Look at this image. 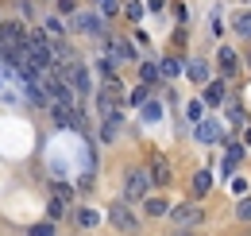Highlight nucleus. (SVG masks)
I'll return each instance as SVG.
<instances>
[{
	"label": "nucleus",
	"instance_id": "obj_1",
	"mask_svg": "<svg viewBox=\"0 0 251 236\" xmlns=\"http://www.w3.org/2000/svg\"><path fill=\"white\" fill-rule=\"evenodd\" d=\"M62 78H66V86H70V89H77L81 97L89 93V70H85L81 62H70V59H66V66H62Z\"/></svg>",
	"mask_w": 251,
	"mask_h": 236
},
{
	"label": "nucleus",
	"instance_id": "obj_2",
	"mask_svg": "<svg viewBox=\"0 0 251 236\" xmlns=\"http://www.w3.org/2000/svg\"><path fill=\"white\" fill-rule=\"evenodd\" d=\"M0 51H4V55L24 51V24H4V28H0Z\"/></svg>",
	"mask_w": 251,
	"mask_h": 236
},
{
	"label": "nucleus",
	"instance_id": "obj_3",
	"mask_svg": "<svg viewBox=\"0 0 251 236\" xmlns=\"http://www.w3.org/2000/svg\"><path fill=\"white\" fill-rule=\"evenodd\" d=\"M127 198H147V190H151V175H143V171H127V182H124Z\"/></svg>",
	"mask_w": 251,
	"mask_h": 236
},
{
	"label": "nucleus",
	"instance_id": "obj_4",
	"mask_svg": "<svg viewBox=\"0 0 251 236\" xmlns=\"http://www.w3.org/2000/svg\"><path fill=\"white\" fill-rule=\"evenodd\" d=\"M112 225H116V229H127V233H131V229H135V213H131V209H127L124 202H116V206H112Z\"/></svg>",
	"mask_w": 251,
	"mask_h": 236
},
{
	"label": "nucleus",
	"instance_id": "obj_5",
	"mask_svg": "<svg viewBox=\"0 0 251 236\" xmlns=\"http://www.w3.org/2000/svg\"><path fill=\"white\" fill-rule=\"evenodd\" d=\"M151 182H158V186L174 182V178H170V163H166V159H155V163H151Z\"/></svg>",
	"mask_w": 251,
	"mask_h": 236
},
{
	"label": "nucleus",
	"instance_id": "obj_6",
	"mask_svg": "<svg viewBox=\"0 0 251 236\" xmlns=\"http://www.w3.org/2000/svg\"><path fill=\"white\" fill-rule=\"evenodd\" d=\"M174 221H178V225H193V221H201V209H193V206H178V209H174Z\"/></svg>",
	"mask_w": 251,
	"mask_h": 236
},
{
	"label": "nucleus",
	"instance_id": "obj_7",
	"mask_svg": "<svg viewBox=\"0 0 251 236\" xmlns=\"http://www.w3.org/2000/svg\"><path fill=\"white\" fill-rule=\"evenodd\" d=\"M77 31H85V35H100V20L97 16H77V24H74Z\"/></svg>",
	"mask_w": 251,
	"mask_h": 236
},
{
	"label": "nucleus",
	"instance_id": "obj_8",
	"mask_svg": "<svg viewBox=\"0 0 251 236\" xmlns=\"http://www.w3.org/2000/svg\"><path fill=\"white\" fill-rule=\"evenodd\" d=\"M197 136H201L205 144H213V140H220V128H217V124H201V128H197Z\"/></svg>",
	"mask_w": 251,
	"mask_h": 236
},
{
	"label": "nucleus",
	"instance_id": "obj_9",
	"mask_svg": "<svg viewBox=\"0 0 251 236\" xmlns=\"http://www.w3.org/2000/svg\"><path fill=\"white\" fill-rule=\"evenodd\" d=\"M166 202H158V198H151V202H147V213H151V217H166Z\"/></svg>",
	"mask_w": 251,
	"mask_h": 236
},
{
	"label": "nucleus",
	"instance_id": "obj_10",
	"mask_svg": "<svg viewBox=\"0 0 251 236\" xmlns=\"http://www.w3.org/2000/svg\"><path fill=\"white\" fill-rule=\"evenodd\" d=\"M213 186V178H209V171H201V175L193 178V190H209Z\"/></svg>",
	"mask_w": 251,
	"mask_h": 236
},
{
	"label": "nucleus",
	"instance_id": "obj_11",
	"mask_svg": "<svg viewBox=\"0 0 251 236\" xmlns=\"http://www.w3.org/2000/svg\"><path fill=\"white\" fill-rule=\"evenodd\" d=\"M77 225H85V229H93V225H97V213H89V209H81V213H77Z\"/></svg>",
	"mask_w": 251,
	"mask_h": 236
},
{
	"label": "nucleus",
	"instance_id": "obj_12",
	"mask_svg": "<svg viewBox=\"0 0 251 236\" xmlns=\"http://www.w3.org/2000/svg\"><path fill=\"white\" fill-rule=\"evenodd\" d=\"M158 74H166V78H174V74H178V59H166V62H162V70H158Z\"/></svg>",
	"mask_w": 251,
	"mask_h": 236
},
{
	"label": "nucleus",
	"instance_id": "obj_13",
	"mask_svg": "<svg viewBox=\"0 0 251 236\" xmlns=\"http://www.w3.org/2000/svg\"><path fill=\"white\" fill-rule=\"evenodd\" d=\"M236 213H240V221H251V198H244V202H240V209H236Z\"/></svg>",
	"mask_w": 251,
	"mask_h": 236
},
{
	"label": "nucleus",
	"instance_id": "obj_14",
	"mask_svg": "<svg viewBox=\"0 0 251 236\" xmlns=\"http://www.w3.org/2000/svg\"><path fill=\"white\" fill-rule=\"evenodd\" d=\"M143 82H158V66H143Z\"/></svg>",
	"mask_w": 251,
	"mask_h": 236
},
{
	"label": "nucleus",
	"instance_id": "obj_15",
	"mask_svg": "<svg viewBox=\"0 0 251 236\" xmlns=\"http://www.w3.org/2000/svg\"><path fill=\"white\" fill-rule=\"evenodd\" d=\"M66 213V206H62V198H58V202H50V217H54V221H58V217H62Z\"/></svg>",
	"mask_w": 251,
	"mask_h": 236
},
{
	"label": "nucleus",
	"instance_id": "obj_16",
	"mask_svg": "<svg viewBox=\"0 0 251 236\" xmlns=\"http://www.w3.org/2000/svg\"><path fill=\"white\" fill-rule=\"evenodd\" d=\"M236 28H240V35H251V16H244V20H236Z\"/></svg>",
	"mask_w": 251,
	"mask_h": 236
},
{
	"label": "nucleus",
	"instance_id": "obj_17",
	"mask_svg": "<svg viewBox=\"0 0 251 236\" xmlns=\"http://www.w3.org/2000/svg\"><path fill=\"white\" fill-rule=\"evenodd\" d=\"M189 74H193V78L201 82V78H205V62H193V66H189Z\"/></svg>",
	"mask_w": 251,
	"mask_h": 236
}]
</instances>
